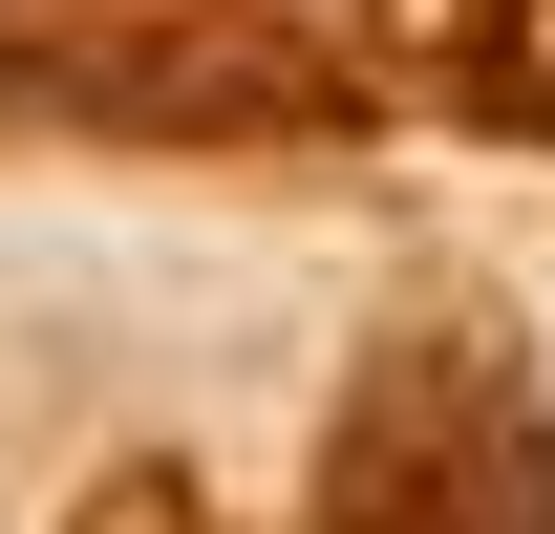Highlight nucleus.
I'll use <instances>...</instances> for the list:
<instances>
[{
	"instance_id": "nucleus-1",
	"label": "nucleus",
	"mask_w": 555,
	"mask_h": 534,
	"mask_svg": "<svg viewBox=\"0 0 555 534\" xmlns=\"http://www.w3.org/2000/svg\"><path fill=\"white\" fill-rule=\"evenodd\" d=\"M343 534H555V428L513 385V342H385L321 449Z\"/></svg>"
}]
</instances>
